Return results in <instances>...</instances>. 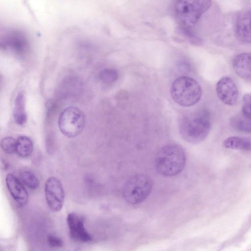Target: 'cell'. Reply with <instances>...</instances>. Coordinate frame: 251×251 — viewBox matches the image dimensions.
Here are the masks:
<instances>
[{"label": "cell", "instance_id": "obj_1", "mask_svg": "<svg viewBox=\"0 0 251 251\" xmlns=\"http://www.w3.org/2000/svg\"><path fill=\"white\" fill-rule=\"evenodd\" d=\"M210 128L209 115L205 110L185 114L179 120V133L189 143L198 144L203 141L209 134Z\"/></svg>", "mask_w": 251, "mask_h": 251}, {"label": "cell", "instance_id": "obj_2", "mask_svg": "<svg viewBox=\"0 0 251 251\" xmlns=\"http://www.w3.org/2000/svg\"><path fill=\"white\" fill-rule=\"evenodd\" d=\"M186 162L183 149L179 145L169 144L161 148L155 158L157 172L164 176H173L179 174Z\"/></svg>", "mask_w": 251, "mask_h": 251}, {"label": "cell", "instance_id": "obj_3", "mask_svg": "<svg viewBox=\"0 0 251 251\" xmlns=\"http://www.w3.org/2000/svg\"><path fill=\"white\" fill-rule=\"evenodd\" d=\"M171 96L175 102L183 107H190L197 104L202 96V89L194 79L181 76L172 82Z\"/></svg>", "mask_w": 251, "mask_h": 251}, {"label": "cell", "instance_id": "obj_4", "mask_svg": "<svg viewBox=\"0 0 251 251\" xmlns=\"http://www.w3.org/2000/svg\"><path fill=\"white\" fill-rule=\"evenodd\" d=\"M211 4V0H177L174 12L179 27H192Z\"/></svg>", "mask_w": 251, "mask_h": 251}, {"label": "cell", "instance_id": "obj_5", "mask_svg": "<svg viewBox=\"0 0 251 251\" xmlns=\"http://www.w3.org/2000/svg\"><path fill=\"white\" fill-rule=\"evenodd\" d=\"M153 187L152 179L142 174L134 175L125 183L122 195L130 204H137L144 201L151 194Z\"/></svg>", "mask_w": 251, "mask_h": 251}, {"label": "cell", "instance_id": "obj_6", "mask_svg": "<svg viewBox=\"0 0 251 251\" xmlns=\"http://www.w3.org/2000/svg\"><path fill=\"white\" fill-rule=\"evenodd\" d=\"M58 125L63 135L69 138H74L79 135L84 129V115L77 107H67L60 114Z\"/></svg>", "mask_w": 251, "mask_h": 251}, {"label": "cell", "instance_id": "obj_7", "mask_svg": "<svg viewBox=\"0 0 251 251\" xmlns=\"http://www.w3.org/2000/svg\"><path fill=\"white\" fill-rule=\"evenodd\" d=\"M45 194L49 208L54 212L59 211L65 199L64 191L60 180L53 176L49 177L45 183Z\"/></svg>", "mask_w": 251, "mask_h": 251}, {"label": "cell", "instance_id": "obj_8", "mask_svg": "<svg viewBox=\"0 0 251 251\" xmlns=\"http://www.w3.org/2000/svg\"><path fill=\"white\" fill-rule=\"evenodd\" d=\"M71 238L76 242L87 243L92 241V238L84 227V218L76 213H70L67 217Z\"/></svg>", "mask_w": 251, "mask_h": 251}, {"label": "cell", "instance_id": "obj_9", "mask_svg": "<svg viewBox=\"0 0 251 251\" xmlns=\"http://www.w3.org/2000/svg\"><path fill=\"white\" fill-rule=\"evenodd\" d=\"M216 91L221 101L227 105L235 104L238 97V89L235 82L228 76L221 78L217 83Z\"/></svg>", "mask_w": 251, "mask_h": 251}, {"label": "cell", "instance_id": "obj_10", "mask_svg": "<svg viewBox=\"0 0 251 251\" xmlns=\"http://www.w3.org/2000/svg\"><path fill=\"white\" fill-rule=\"evenodd\" d=\"M1 45L17 53L23 54L27 49L28 42L22 31L11 30L5 33L1 40Z\"/></svg>", "mask_w": 251, "mask_h": 251}, {"label": "cell", "instance_id": "obj_11", "mask_svg": "<svg viewBox=\"0 0 251 251\" xmlns=\"http://www.w3.org/2000/svg\"><path fill=\"white\" fill-rule=\"evenodd\" d=\"M235 32L240 41L251 43V9L244 10L238 15L235 21Z\"/></svg>", "mask_w": 251, "mask_h": 251}, {"label": "cell", "instance_id": "obj_12", "mask_svg": "<svg viewBox=\"0 0 251 251\" xmlns=\"http://www.w3.org/2000/svg\"><path fill=\"white\" fill-rule=\"evenodd\" d=\"M7 188L14 201L21 207L25 205L28 200V194L20 180L9 174L5 178Z\"/></svg>", "mask_w": 251, "mask_h": 251}, {"label": "cell", "instance_id": "obj_13", "mask_svg": "<svg viewBox=\"0 0 251 251\" xmlns=\"http://www.w3.org/2000/svg\"><path fill=\"white\" fill-rule=\"evenodd\" d=\"M232 67L239 77L251 81V53H241L235 55L232 60Z\"/></svg>", "mask_w": 251, "mask_h": 251}, {"label": "cell", "instance_id": "obj_14", "mask_svg": "<svg viewBox=\"0 0 251 251\" xmlns=\"http://www.w3.org/2000/svg\"><path fill=\"white\" fill-rule=\"evenodd\" d=\"M13 117L16 123L19 125H23L26 121L25 96L22 92L19 93L15 99Z\"/></svg>", "mask_w": 251, "mask_h": 251}, {"label": "cell", "instance_id": "obj_15", "mask_svg": "<svg viewBox=\"0 0 251 251\" xmlns=\"http://www.w3.org/2000/svg\"><path fill=\"white\" fill-rule=\"evenodd\" d=\"M224 147L227 149L249 151L251 150V141L249 139L239 137L230 136L225 140Z\"/></svg>", "mask_w": 251, "mask_h": 251}, {"label": "cell", "instance_id": "obj_16", "mask_svg": "<svg viewBox=\"0 0 251 251\" xmlns=\"http://www.w3.org/2000/svg\"><path fill=\"white\" fill-rule=\"evenodd\" d=\"M231 126L235 130L244 133H251V118L243 116L241 113L232 117Z\"/></svg>", "mask_w": 251, "mask_h": 251}, {"label": "cell", "instance_id": "obj_17", "mask_svg": "<svg viewBox=\"0 0 251 251\" xmlns=\"http://www.w3.org/2000/svg\"><path fill=\"white\" fill-rule=\"evenodd\" d=\"M33 145L31 139L25 136H21L16 140V152L23 158L27 157L32 153Z\"/></svg>", "mask_w": 251, "mask_h": 251}, {"label": "cell", "instance_id": "obj_18", "mask_svg": "<svg viewBox=\"0 0 251 251\" xmlns=\"http://www.w3.org/2000/svg\"><path fill=\"white\" fill-rule=\"evenodd\" d=\"M80 85V81L75 77L66 79L63 82L61 87L63 92L62 93L65 95H74L79 91Z\"/></svg>", "mask_w": 251, "mask_h": 251}, {"label": "cell", "instance_id": "obj_19", "mask_svg": "<svg viewBox=\"0 0 251 251\" xmlns=\"http://www.w3.org/2000/svg\"><path fill=\"white\" fill-rule=\"evenodd\" d=\"M20 177L22 183L31 189H36L39 184L38 179L36 176L29 171H24L21 173Z\"/></svg>", "mask_w": 251, "mask_h": 251}, {"label": "cell", "instance_id": "obj_20", "mask_svg": "<svg viewBox=\"0 0 251 251\" xmlns=\"http://www.w3.org/2000/svg\"><path fill=\"white\" fill-rule=\"evenodd\" d=\"M119 77L118 71L114 69L106 68L101 71L100 79L104 83L110 84L116 81Z\"/></svg>", "mask_w": 251, "mask_h": 251}, {"label": "cell", "instance_id": "obj_21", "mask_svg": "<svg viewBox=\"0 0 251 251\" xmlns=\"http://www.w3.org/2000/svg\"><path fill=\"white\" fill-rule=\"evenodd\" d=\"M178 29L181 34L185 37L191 44L200 45L202 41L193 30L192 27H179Z\"/></svg>", "mask_w": 251, "mask_h": 251}, {"label": "cell", "instance_id": "obj_22", "mask_svg": "<svg viewBox=\"0 0 251 251\" xmlns=\"http://www.w3.org/2000/svg\"><path fill=\"white\" fill-rule=\"evenodd\" d=\"M0 146L5 153H13L16 152V140L12 137H5L1 140Z\"/></svg>", "mask_w": 251, "mask_h": 251}, {"label": "cell", "instance_id": "obj_23", "mask_svg": "<svg viewBox=\"0 0 251 251\" xmlns=\"http://www.w3.org/2000/svg\"><path fill=\"white\" fill-rule=\"evenodd\" d=\"M241 113L244 116L251 118V94H245L242 98Z\"/></svg>", "mask_w": 251, "mask_h": 251}, {"label": "cell", "instance_id": "obj_24", "mask_svg": "<svg viewBox=\"0 0 251 251\" xmlns=\"http://www.w3.org/2000/svg\"><path fill=\"white\" fill-rule=\"evenodd\" d=\"M47 240L49 246L51 248H60L63 245L62 240L54 235H49Z\"/></svg>", "mask_w": 251, "mask_h": 251}]
</instances>
